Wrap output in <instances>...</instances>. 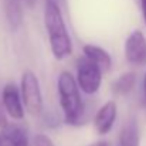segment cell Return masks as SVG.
Returning <instances> with one entry per match:
<instances>
[{
    "label": "cell",
    "mask_w": 146,
    "mask_h": 146,
    "mask_svg": "<svg viewBox=\"0 0 146 146\" xmlns=\"http://www.w3.org/2000/svg\"><path fill=\"white\" fill-rule=\"evenodd\" d=\"M118 146H141V135L139 126L135 118H131L123 126L119 133Z\"/></svg>",
    "instance_id": "11"
},
{
    "label": "cell",
    "mask_w": 146,
    "mask_h": 146,
    "mask_svg": "<svg viewBox=\"0 0 146 146\" xmlns=\"http://www.w3.org/2000/svg\"><path fill=\"white\" fill-rule=\"evenodd\" d=\"M52 1H55V3H58V4L61 6V7H62V4L65 3V0H52Z\"/></svg>",
    "instance_id": "17"
},
{
    "label": "cell",
    "mask_w": 146,
    "mask_h": 146,
    "mask_svg": "<svg viewBox=\"0 0 146 146\" xmlns=\"http://www.w3.org/2000/svg\"><path fill=\"white\" fill-rule=\"evenodd\" d=\"M143 90H145V97H146V72H145V78H143Z\"/></svg>",
    "instance_id": "18"
},
{
    "label": "cell",
    "mask_w": 146,
    "mask_h": 146,
    "mask_svg": "<svg viewBox=\"0 0 146 146\" xmlns=\"http://www.w3.org/2000/svg\"><path fill=\"white\" fill-rule=\"evenodd\" d=\"M90 146H108V143L106 142H95V143H92V145H90Z\"/></svg>",
    "instance_id": "16"
},
{
    "label": "cell",
    "mask_w": 146,
    "mask_h": 146,
    "mask_svg": "<svg viewBox=\"0 0 146 146\" xmlns=\"http://www.w3.org/2000/svg\"><path fill=\"white\" fill-rule=\"evenodd\" d=\"M20 94L24 108L29 113L37 116L43 112V94H41L40 81L37 75L30 70H26L21 75Z\"/></svg>",
    "instance_id": "3"
},
{
    "label": "cell",
    "mask_w": 146,
    "mask_h": 146,
    "mask_svg": "<svg viewBox=\"0 0 146 146\" xmlns=\"http://www.w3.org/2000/svg\"><path fill=\"white\" fill-rule=\"evenodd\" d=\"M57 90L64 119L70 125H80L84 113V102L80 87L71 72L62 71L57 80Z\"/></svg>",
    "instance_id": "2"
},
{
    "label": "cell",
    "mask_w": 146,
    "mask_h": 146,
    "mask_svg": "<svg viewBox=\"0 0 146 146\" xmlns=\"http://www.w3.org/2000/svg\"><path fill=\"white\" fill-rule=\"evenodd\" d=\"M141 7H142V14H143V20L146 24V0H141Z\"/></svg>",
    "instance_id": "15"
},
{
    "label": "cell",
    "mask_w": 146,
    "mask_h": 146,
    "mask_svg": "<svg viewBox=\"0 0 146 146\" xmlns=\"http://www.w3.org/2000/svg\"><path fill=\"white\" fill-rule=\"evenodd\" d=\"M104 71L98 67L94 61L82 55L77 62V84L80 90L88 95L95 94L102 82Z\"/></svg>",
    "instance_id": "4"
},
{
    "label": "cell",
    "mask_w": 146,
    "mask_h": 146,
    "mask_svg": "<svg viewBox=\"0 0 146 146\" xmlns=\"http://www.w3.org/2000/svg\"><path fill=\"white\" fill-rule=\"evenodd\" d=\"M0 146H29L27 131L17 123H7L0 129Z\"/></svg>",
    "instance_id": "8"
},
{
    "label": "cell",
    "mask_w": 146,
    "mask_h": 146,
    "mask_svg": "<svg viewBox=\"0 0 146 146\" xmlns=\"http://www.w3.org/2000/svg\"><path fill=\"white\" fill-rule=\"evenodd\" d=\"M82 51H84V55L87 58H90L91 61H94L104 72H106L111 68L112 58H111V55L106 50H104L102 47H98V46H94V44H85L82 47Z\"/></svg>",
    "instance_id": "10"
},
{
    "label": "cell",
    "mask_w": 146,
    "mask_h": 146,
    "mask_svg": "<svg viewBox=\"0 0 146 146\" xmlns=\"http://www.w3.org/2000/svg\"><path fill=\"white\" fill-rule=\"evenodd\" d=\"M33 142H34V146H55L54 142L50 139V136L44 135V133L36 135L34 139H33Z\"/></svg>",
    "instance_id": "13"
},
{
    "label": "cell",
    "mask_w": 146,
    "mask_h": 146,
    "mask_svg": "<svg viewBox=\"0 0 146 146\" xmlns=\"http://www.w3.org/2000/svg\"><path fill=\"white\" fill-rule=\"evenodd\" d=\"M116 113H118V108L115 101H108L98 109L94 119V125L99 135H106L112 129L116 119Z\"/></svg>",
    "instance_id": "7"
},
{
    "label": "cell",
    "mask_w": 146,
    "mask_h": 146,
    "mask_svg": "<svg viewBox=\"0 0 146 146\" xmlns=\"http://www.w3.org/2000/svg\"><path fill=\"white\" fill-rule=\"evenodd\" d=\"M44 26L48 34L50 48L57 60H64L72 52V43L68 34L62 9L58 3L46 0L44 6Z\"/></svg>",
    "instance_id": "1"
},
{
    "label": "cell",
    "mask_w": 146,
    "mask_h": 146,
    "mask_svg": "<svg viewBox=\"0 0 146 146\" xmlns=\"http://www.w3.org/2000/svg\"><path fill=\"white\" fill-rule=\"evenodd\" d=\"M125 58L132 65L146 64V37L141 30H133L125 41Z\"/></svg>",
    "instance_id": "5"
},
{
    "label": "cell",
    "mask_w": 146,
    "mask_h": 146,
    "mask_svg": "<svg viewBox=\"0 0 146 146\" xmlns=\"http://www.w3.org/2000/svg\"><path fill=\"white\" fill-rule=\"evenodd\" d=\"M135 84H136V75L133 72H125L116 78V81L112 84V88L115 94L126 95L135 88Z\"/></svg>",
    "instance_id": "12"
},
{
    "label": "cell",
    "mask_w": 146,
    "mask_h": 146,
    "mask_svg": "<svg viewBox=\"0 0 146 146\" xmlns=\"http://www.w3.org/2000/svg\"><path fill=\"white\" fill-rule=\"evenodd\" d=\"M0 98H1L3 108L9 116L17 121H21L24 118V104L21 99V94H20V90L14 84L11 82L6 84L3 87Z\"/></svg>",
    "instance_id": "6"
},
{
    "label": "cell",
    "mask_w": 146,
    "mask_h": 146,
    "mask_svg": "<svg viewBox=\"0 0 146 146\" xmlns=\"http://www.w3.org/2000/svg\"><path fill=\"white\" fill-rule=\"evenodd\" d=\"M9 122H7V119H6V111H4V108H3V104H1V98H0V129L3 128V126H6Z\"/></svg>",
    "instance_id": "14"
},
{
    "label": "cell",
    "mask_w": 146,
    "mask_h": 146,
    "mask_svg": "<svg viewBox=\"0 0 146 146\" xmlns=\"http://www.w3.org/2000/svg\"><path fill=\"white\" fill-rule=\"evenodd\" d=\"M4 16L7 24L13 31H17L23 23V4L21 0H3Z\"/></svg>",
    "instance_id": "9"
}]
</instances>
